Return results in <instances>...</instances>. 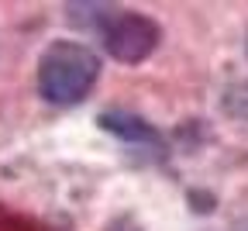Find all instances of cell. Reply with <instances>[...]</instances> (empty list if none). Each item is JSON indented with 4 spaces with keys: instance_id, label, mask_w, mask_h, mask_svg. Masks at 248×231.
<instances>
[{
    "instance_id": "cell-1",
    "label": "cell",
    "mask_w": 248,
    "mask_h": 231,
    "mask_svg": "<svg viewBox=\"0 0 248 231\" xmlns=\"http://www.w3.org/2000/svg\"><path fill=\"white\" fill-rule=\"evenodd\" d=\"M73 21L90 24L104 38V49L117 62H145L162 42V28L148 14L138 11H121V7H104V4H69Z\"/></svg>"
},
{
    "instance_id": "cell-2",
    "label": "cell",
    "mask_w": 248,
    "mask_h": 231,
    "mask_svg": "<svg viewBox=\"0 0 248 231\" xmlns=\"http://www.w3.org/2000/svg\"><path fill=\"white\" fill-rule=\"evenodd\" d=\"M97 76H100L97 52L79 45V42L59 38L38 59V93L48 104H59V107L79 104L83 97L93 90Z\"/></svg>"
},
{
    "instance_id": "cell-3",
    "label": "cell",
    "mask_w": 248,
    "mask_h": 231,
    "mask_svg": "<svg viewBox=\"0 0 248 231\" xmlns=\"http://www.w3.org/2000/svg\"><path fill=\"white\" fill-rule=\"evenodd\" d=\"M100 128L110 131V135L121 138V142H131V145H159L162 142L159 131H155L145 117L128 114V111H107V114H100Z\"/></svg>"
},
{
    "instance_id": "cell-4",
    "label": "cell",
    "mask_w": 248,
    "mask_h": 231,
    "mask_svg": "<svg viewBox=\"0 0 248 231\" xmlns=\"http://www.w3.org/2000/svg\"><path fill=\"white\" fill-rule=\"evenodd\" d=\"M221 107H224L231 117H241V121H248V80H241V83H231V86L221 93Z\"/></svg>"
},
{
    "instance_id": "cell-5",
    "label": "cell",
    "mask_w": 248,
    "mask_h": 231,
    "mask_svg": "<svg viewBox=\"0 0 248 231\" xmlns=\"http://www.w3.org/2000/svg\"><path fill=\"white\" fill-rule=\"evenodd\" d=\"M0 231H45V228L38 221H31L24 214H14V211H7L0 204Z\"/></svg>"
},
{
    "instance_id": "cell-6",
    "label": "cell",
    "mask_w": 248,
    "mask_h": 231,
    "mask_svg": "<svg viewBox=\"0 0 248 231\" xmlns=\"http://www.w3.org/2000/svg\"><path fill=\"white\" fill-rule=\"evenodd\" d=\"M234 231H248V217H245V221H241V224H238Z\"/></svg>"
},
{
    "instance_id": "cell-7",
    "label": "cell",
    "mask_w": 248,
    "mask_h": 231,
    "mask_svg": "<svg viewBox=\"0 0 248 231\" xmlns=\"http://www.w3.org/2000/svg\"><path fill=\"white\" fill-rule=\"evenodd\" d=\"M245 49H248V35H245Z\"/></svg>"
}]
</instances>
